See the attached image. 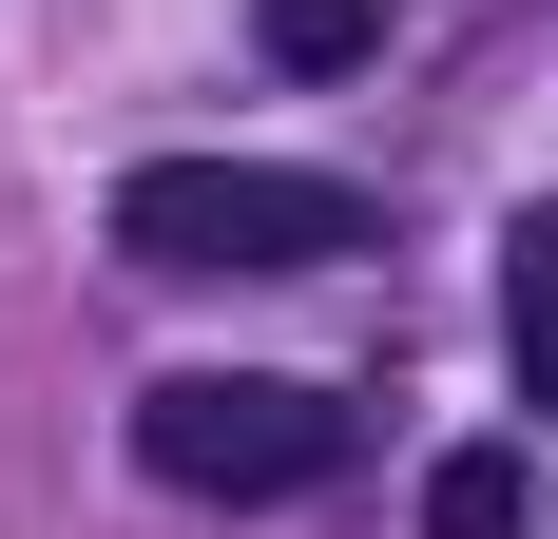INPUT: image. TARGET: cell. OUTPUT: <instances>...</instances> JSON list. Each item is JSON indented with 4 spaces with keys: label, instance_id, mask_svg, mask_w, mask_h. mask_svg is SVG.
Instances as JSON below:
<instances>
[{
    "label": "cell",
    "instance_id": "6da1fadb",
    "mask_svg": "<svg viewBox=\"0 0 558 539\" xmlns=\"http://www.w3.org/2000/svg\"><path fill=\"white\" fill-rule=\"evenodd\" d=\"M116 251L135 270H328V251H366V193L289 155H155V173H116Z\"/></svg>",
    "mask_w": 558,
    "mask_h": 539
},
{
    "label": "cell",
    "instance_id": "7a4b0ae2",
    "mask_svg": "<svg viewBox=\"0 0 558 539\" xmlns=\"http://www.w3.org/2000/svg\"><path fill=\"white\" fill-rule=\"evenodd\" d=\"M135 463L173 501H308L347 463V405L289 367H173V385H135Z\"/></svg>",
    "mask_w": 558,
    "mask_h": 539
},
{
    "label": "cell",
    "instance_id": "3957f363",
    "mask_svg": "<svg viewBox=\"0 0 558 539\" xmlns=\"http://www.w3.org/2000/svg\"><path fill=\"white\" fill-rule=\"evenodd\" d=\"M520 520H539L520 443H444V463H424V539H520Z\"/></svg>",
    "mask_w": 558,
    "mask_h": 539
},
{
    "label": "cell",
    "instance_id": "277c9868",
    "mask_svg": "<svg viewBox=\"0 0 558 539\" xmlns=\"http://www.w3.org/2000/svg\"><path fill=\"white\" fill-rule=\"evenodd\" d=\"M501 347H520V405H558V213L501 231Z\"/></svg>",
    "mask_w": 558,
    "mask_h": 539
},
{
    "label": "cell",
    "instance_id": "5b68a950",
    "mask_svg": "<svg viewBox=\"0 0 558 539\" xmlns=\"http://www.w3.org/2000/svg\"><path fill=\"white\" fill-rule=\"evenodd\" d=\"M251 39H270L289 77H347V58L386 39V0H251Z\"/></svg>",
    "mask_w": 558,
    "mask_h": 539
}]
</instances>
